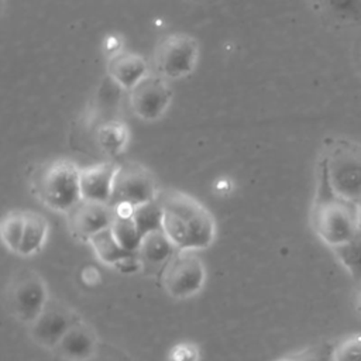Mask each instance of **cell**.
<instances>
[{
    "label": "cell",
    "mask_w": 361,
    "mask_h": 361,
    "mask_svg": "<svg viewBox=\"0 0 361 361\" xmlns=\"http://www.w3.org/2000/svg\"><path fill=\"white\" fill-rule=\"evenodd\" d=\"M162 230L178 250H204L216 237L212 213L196 197L175 189L159 192Z\"/></svg>",
    "instance_id": "obj_1"
},
{
    "label": "cell",
    "mask_w": 361,
    "mask_h": 361,
    "mask_svg": "<svg viewBox=\"0 0 361 361\" xmlns=\"http://www.w3.org/2000/svg\"><path fill=\"white\" fill-rule=\"evenodd\" d=\"M310 223L317 237L330 248L350 241L361 228L358 203L334 192L322 161L317 165V185Z\"/></svg>",
    "instance_id": "obj_2"
},
{
    "label": "cell",
    "mask_w": 361,
    "mask_h": 361,
    "mask_svg": "<svg viewBox=\"0 0 361 361\" xmlns=\"http://www.w3.org/2000/svg\"><path fill=\"white\" fill-rule=\"evenodd\" d=\"M31 188L45 207L68 214L82 202L80 166L66 158L52 159L35 171Z\"/></svg>",
    "instance_id": "obj_3"
},
{
    "label": "cell",
    "mask_w": 361,
    "mask_h": 361,
    "mask_svg": "<svg viewBox=\"0 0 361 361\" xmlns=\"http://www.w3.org/2000/svg\"><path fill=\"white\" fill-rule=\"evenodd\" d=\"M320 161L334 192L358 203L361 199V142L331 138L326 142Z\"/></svg>",
    "instance_id": "obj_4"
},
{
    "label": "cell",
    "mask_w": 361,
    "mask_h": 361,
    "mask_svg": "<svg viewBox=\"0 0 361 361\" xmlns=\"http://www.w3.org/2000/svg\"><path fill=\"white\" fill-rule=\"evenodd\" d=\"M199 61V44L195 37L185 32H173L161 38L152 55L154 73L166 80H178L189 76Z\"/></svg>",
    "instance_id": "obj_5"
},
{
    "label": "cell",
    "mask_w": 361,
    "mask_h": 361,
    "mask_svg": "<svg viewBox=\"0 0 361 361\" xmlns=\"http://www.w3.org/2000/svg\"><path fill=\"white\" fill-rule=\"evenodd\" d=\"M159 279L169 296L186 299L196 295L203 288L206 268L195 251L176 250V252L162 265Z\"/></svg>",
    "instance_id": "obj_6"
},
{
    "label": "cell",
    "mask_w": 361,
    "mask_h": 361,
    "mask_svg": "<svg viewBox=\"0 0 361 361\" xmlns=\"http://www.w3.org/2000/svg\"><path fill=\"white\" fill-rule=\"evenodd\" d=\"M48 302L47 283L35 271L21 269L10 281L7 305L20 322L28 324L35 322Z\"/></svg>",
    "instance_id": "obj_7"
},
{
    "label": "cell",
    "mask_w": 361,
    "mask_h": 361,
    "mask_svg": "<svg viewBox=\"0 0 361 361\" xmlns=\"http://www.w3.org/2000/svg\"><path fill=\"white\" fill-rule=\"evenodd\" d=\"M159 190L154 175L138 162H121L113 183L110 204L126 203L133 207L157 200Z\"/></svg>",
    "instance_id": "obj_8"
},
{
    "label": "cell",
    "mask_w": 361,
    "mask_h": 361,
    "mask_svg": "<svg viewBox=\"0 0 361 361\" xmlns=\"http://www.w3.org/2000/svg\"><path fill=\"white\" fill-rule=\"evenodd\" d=\"M172 96L169 82L157 73H149L128 92V104L140 120L157 121L168 111Z\"/></svg>",
    "instance_id": "obj_9"
},
{
    "label": "cell",
    "mask_w": 361,
    "mask_h": 361,
    "mask_svg": "<svg viewBox=\"0 0 361 361\" xmlns=\"http://www.w3.org/2000/svg\"><path fill=\"white\" fill-rule=\"evenodd\" d=\"M78 322L80 317L72 309L56 302H48L38 319L30 324V334L39 345L55 350Z\"/></svg>",
    "instance_id": "obj_10"
},
{
    "label": "cell",
    "mask_w": 361,
    "mask_h": 361,
    "mask_svg": "<svg viewBox=\"0 0 361 361\" xmlns=\"http://www.w3.org/2000/svg\"><path fill=\"white\" fill-rule=\"evenodd\" d=\"M114 219L116 212L110 203L82 200L66 214V224L75 238L89 243L93 235L110 228Z\"/></svg>",
    "instance_id": "obj_11"
},
{
    "label": "cell",
    "mask_w": 361,
    "mask_h": 361,
    "mask_svg": "<svg viewBox=\"0 0 361 361\" xmlns=\"http://www.w3.org/2000/svg\"><path fill=\"white\" fill-rule=\"evenodd\" d=\"M118 162L111 159L80 168L82 200L110 203Z\"/></svg>",
    "instance_id": "obj_12"
},
{
    "label": "cell",
    "mask_w": 361,
    "mask_h": 361,
    "mask_svg": "<svg viewBox=\"0 0 361 361\" xmlns=\"http://www.w3.org/2000/svg\"><path fill=\"white\" fill-rule=\"evenodd\" d=\"M107 75L120 89L130 92L147 75H149L147 61L135 52L120 49L113 52L107 61Z\"/></svg>",
    "instance_id": "obj_13"
},
{
    "label": "cell",
    "mask_w": 361,
    "mask_h": 361,
    "mask_svg": "<svg viewBox=\"0 0 361 361\" xmlns=\"http://www.w3.org/2000/svg\"><path fill=\"white\" fill-rule=\"evenodd\" d=\"M55 350L63 361H90L99 350V341L92 327L80 320L63 336Z\"/></svg>",
    "instance_id": "obj_14"
},
{
    "label": "cell",
    "mask_w": 361,
    "mask_h": 361,
    "mask_svg": "<svg viewBox=\"0 0 361 361\" xmlns=\"http://www.w3.org/2000/svg\"><path fill=\"white\" fill-rule=\"evenodd\" d=\"M130 142V130L127 124L117 118L102 121L94 130V144L99 151L109 158L121 155Z\"/></svg>",
    "instance_id": "obj_15"
},
{
    "label": "cell",
    "mask_w": 361,
    "mask_h": 361,
    "mask_svg": "<svg viewBox=\"0 0 361 361\" xmlns=\"http://www.w3.org/2000/svg\"><path fill=\"white\" fill-rule=\"evenodd\" d=\"M176 250L164 230H155L142 235L137 254L144 265H164Z\"/></svg>",
    "instance_id": "obj_16"
},
{
    "label": "cell",
    "mask_w": 361,
    "mask_h": 361,
    "mask_svg": "<svg viewBox=\"0 0 361 361\" xmlns=\"http://www.w3.org/2000/svg\"><path fill=\"white\" fill-rule=\"evenodd\" d=\"M48 235V221L47 219L32 210H25V227L21 240L18 254L23 257H30L41 251Z\"/></svg>",
    "instance_id": "obj_17"
},
{
    "label": "cell",
    "mask_w": 361,
    "mask_h": 361,
    "mask_svg": "<svg viewBox=\"0 0 361 361\" xmlns=\"http://www.w3.org/2000/svg\"><path fill=\"white\" fill-rule=\"evenodd\" d=\"M89 244L93 248L99 261H102L103 264L110 265V267H114L120 259L133 254V252H128L124 248H121V245L114 238L111 228H106V230L97 233L96 235H93L89 240Z\"/></svg>",
    "instance_id": "obj_18"
},
{
    "label": "cell",
    "mask_w": 361,
    "mask_h": 361,
    "mask_svg": "<svg viewBox=\"0 0 361 361\" xmlns=\"http://www.w3.org/2000/svg\"><path fill=\"white\" fill-rule=\"evenodd\" d=\"M331 251L351 278L361 282V228L350 241L333 247Z\"/></svg>",
    "instance_id": "obj_19"
},
{
    "label": "cell",
    "mask_w": 361,
    "mask_h": 361,
    "mask_svg": "<svg viewBox=\"0 0 361 361\" xmlns=\"http://www.w3.org/2000/svg\"><path fill=\"white\" fill-rule=\"evenodd\" d=\"M25 227V210H11L1 220V240L4 245L11 251L17 252L21 245L23 234Z\"/></svg>",
    "instance_id": "obj_20"
},
{
    "label": "cell",
    "mask_w": 361,
    "mask_h": 361,
    "mask_svg": "<svg viewBox=\"0 0 361 361\" xmlns=\"http://www.w3.org/2000/svg\"><path fill=\"white\" fill-rule=\"evenodd\" d=\"M111 233L117 243L128 252H137L141 243V233L133 217H118L116 216L111 224Z\"/></svg>",
    "instance_id": "obj_21"
},
{
    "label": "cell",
    "mask_w": 361,
    "mask_h": 361,
    "mask_svg": "<svg viewBox=\"0 0 361 361\" xmlns=\"http://www.w3.org/2000/svg\"><path fill=\"white\" fill-rule=\"evenodd\" d=\"M133 219L141 235L155 230H162V209L158 199L137 206L134 209Z\"/></svg>",
    "instance_id": "obj_22"
},
{
    "label": "cell",
    "mask_w": 361,
    "mask_h": 361,
    "mask_svg": "<svg viewBox=\"0 0 361 361\" xmlns=\"http://www.w3.org/2000/svg\"><path fill=\"white\" fill-rule=\"evenodd\" d=\"M331 17L341 24L361 23V0H326Z\"/></svg>",
    "instance_id": "obj_23"
},
{
    "label": "cell",
    "mask_w": 361,
    "mask_h": 361,
    "mask_svg": "<svg viewBox=\"0 0 361 361\" xmlns=\"http://www.w3.org/2000/svg\"><path fill=\"white\" fill-rule=\"evenodd\" d=\"M334 350V344L330 341H322L298 353L290 358V361H336Z\"/></svg>",
    "instance_id": "obj_24"
},
{
    "label": "cell",
    "mask_w": 361,
    "mask_h": 361,
    "mask_svg": "<svg viewBox=\"0 0 361 361\" xmlns=\"http://www.w3.org/2000/svg\"><path fill=\"white\" fill-rule=\"evenodd\" d=\"M336 361H361V334L351 336L336 345Z\"/></svg>",
    "instance_id": "obj_25"
},
{
    "label": "cell",
    "mask_w": 361,
    "mask_h": 361,
    "mask_svg": "<svg viewBox=\"0 0 361 361\" xmlns=\"http://www.w3.org/2000/svg\"><path fill=\"white\" fill-rule=\"evenodd\" d=\"M200 351L196 344L183 341L175 344L168 353V361H199Z\"/></svg>",
    "instance_id": "obj_26"
},
{
    "label": "cell",
    "mask_w": 361,
    "mask_h": 361,
    "mask_svg": "<svg viewBox=\"0 0 361 361\" xmlns=\"http://www.w3.org/2000/svg\"><path fill=\"white\" fill-rule=\"evenodd\" d=\"M142 267H144V264H142L141 258L138 257V254L133 252V254L124 257L123 259H120L113 268L121 274H134V272L141 271Z\"/></svg>",
    "instance_id": "obj_27"
},
{
    "label": "cell",
    "mask_w": 361,
    "mask_h": 361,
    "mask_svg": "<svg viewBox=\"0 0 361 361\" xmlns=\"http://www.w3.org/2000/svg\"><path fill=\"white\" fill-rule=\"evenodd\" d=\"M80 278H82L83 283L87 285V286H94V285H97L102 281V275H100L99 269L92 267V265H87V267H85L82 269Z\"/></svg>",
    "instance_id": "obj_28"
},
{
    "label": "cell",
    "mask_w": 361,
    "mask_h": 361,
    "mask_svg": "<svg viewBox=\"0 0 361 361\" xmlns=\"http://www.w3.org/2000/svg\"><path fill=\"white\" fill-rule=\"evenodd\" d=\"M97 351H99V350H97ZM104 355H106V361H128V360L124 358V355H123L121 353L116 351L114 348H110V350L104 351ZM90 361H100V360H99V354L96 353V355H94Z\"/></svg>",
    "instance_id": "obj_29"
},
{
    "label": "cell",
    "mask_w": 361,
    "mask_h": 361,
    "mask_svg": "<svg viewBox=\"0 0 361 361\" xmlns=\"http://www.w3.org/2000/svg\"><path fill=\"white\" fill-rule=\"evenodd\" d=\"M357 306H358V310L361 312V295H360V298H358V300H357Z\"/></svg>",
    "instance_id": "obj_30"
},
{
    "label": "cell",
    "mask_w": 361,
    "mask_h": 361,
    "mask_svg": "<svg viewBox=\"0 0 361 361\" xmlns=\"http://www.w3.org/2000/svg\"><path fill=\"white\" fill-rule=\"evenodd\" d=\"M358 209H360V216H361V199L358 200Z\"/></svg>",
    "instance_id": "obj_31"
},
{
    "label": "cell",
    "mask_w": 361,
    "mask_h": 361,
    "mask_svg": "<svg viewBox=\"0 0 361 361\" xmlns=\"http://www.w3.org/2000/svg\"><path fill=\"white\" fill-rule=\"evenodd\" d=\"M279 361H290V360H279Z\"/></svg>",
    "instance_id": "obj_32"
}]
</instances>
